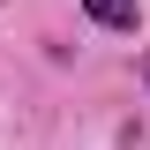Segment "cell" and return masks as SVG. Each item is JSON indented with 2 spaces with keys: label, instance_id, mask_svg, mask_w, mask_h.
I'll list each match as a JSON object with an SVG mask.
<instances>
[{
  "label": "cell",
  "instance_id": "cell-1",
  "mask_svg": "<svg viewBox=\"0 0 150 150\" xmlns=\"http://www.w3.org/2000/svg\"><path fill=\"white\" fill-rule=\"evenodd\" d=\"M83 8H90L105 30H128V23H135V0H83Z\"/></svg>",
  "mask_w": 150,
  "mask_h": 150
},
{
  "label": "cell",
  "instance_id": "cell-2",
  "mask_svg": "<svg viewBox=\"0 0 150 150\" xmlns=\"http://www.w3.org/2000/svg\"><path fill=\"white\" fill-rule=\"evenodd\" d=\"M143 75H150V68H143Z\"/></svg>",
  "mask_w": 150,
  "mask_h": 150
}]
</instances>
